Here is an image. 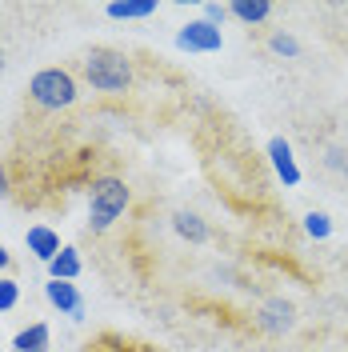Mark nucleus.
Segmentation results:
<instances>
[{
    "label": "nucleus",
    "mask_w": 348,
    "mask_h": 352,
    "mask_svg": "<svg viewBox=\"0 0 348 352\" xmlns=\"http://www.w3.org/2000/svg\"><path fill=\"white\" fill-rule=\"evenodd\" d=\"M80 72H85V80L96 92H129L132 88V60L124 52H116V48H92V52H85Z\"/></svg>",
    "instance_id": "1"
},
{
    "label": "nucleus",
    "mask_w": 348,
    "mask_h": 352,
    "mask_svg": "<svg viewBox=\"0 0 348 352\" xmlns=\"http://www.w3.org/2000/svg\"><path fill=\"white\" fill-rule=\"evenodd\" d=\"M129 200H132V192L120 176L92 180V188H88V224H92V232H109L112 224L124 217Z\"/></svg>",
    "instance_id": "2"
},
{
    "label": "nucleus",
    "mask_w": 348,
    "mask_h": 352,
    "mask_svg": "<svg viewBox=\"0 0 348 352\" xmlns=\"http://www.w3.org/2000/svg\"><path fill=\"white\" fill-rule=\"evenodd\" d=\"M76 76L68 68H41L32 80H28V100L41 112H61L76 104Z\"/></svg>",
    "instance_id": "3"
},
{
    "label": "nucleus",
    "mask_w": 348,
    "mask_h": 352,
    "mask_svg": "<svg viewBox=\"0 0 348 352\" xmlns=\"http://www.w3.org/2000/svg\"><path fill=\"white\" fill-rule=\"evenodd\" d=\"M220 44H224L220 28L208 24L204 16L180 24V32H176V48H180V52H220Z\"/></svg>",
    "instance_id": "4"
},
{
    "label": "nucleus",
    "mask_w": 348,
    "mask_h": 352,
    "mask_svg": "<svg viewBox=\"0 0 348 352\" xmlns=\"http://www.w3.org/2000/svg\"><path fill=\"white\" fill-rule=\"evenodd\" d=\"M292 324H296V308L288 305L284 296L264 300L261 312H257V329L268 332V336H284V332H292Z\"/></svg>",
    "instance_id": "5"
},
{
    "label": "nucleus",
    "mask_w": 348,
    "mask_h": 352,
    "mask_svg": "<svg viewBox=\"0 0 348 352\" xmlns=\"http://www.w3.org/2000/svg\"><path fill=\"white\" fill-rule=\"evenodd\" d=\"M268 160H272V173H276V180H281L284 188H296V184L305 180L296 156H292V144H288L284 136H272V140H268Z\"/></svg>",
    "instance_id": "6"
},
{
    "label": "nucleus",
    "mask_w": 348,
    "mask_h": 352,
    "mask_svg": "<svg viewBox=\"0 0 348 352\" xmlns=\"http://www.w3.org/2000/svg\"><path fill=\"white\" fill-rule=\"evenodd\" d=\"M44 300L56 312L72 316V320H85V296H80V288L72 285V280H48L44 285Z\"/></svg>",
    "instance_id": "7"
},
{
    "label": "nucleus",
    "mask_w": 348,
    "mask_h": 352,
    "mask_svg": "<svg viewBox=\"0 0 348 352\" xmlns=\"http://www.w3.org/2000/svg\"><path fill=\"white\" fill-rule=\"evenodd\" d=\"M24 244H28V252H32L36 261H44V264H52L56 252H61V236H56L48 224H32L28 236H24Z\"/></svg>",
    "instance_id": "8"
},
{
    "label": "nucleus",
    "mask_w": 348,
    "mask_h": 352,
    "mask_svg": "<svg viewBox=\"0 0 348 352\" xmlns=\"http://www.w3.org/2000/svg\"><path fill=\"white\" fill-rule=\"evenodd\" d=\"M153 12H156V0H112V4H105L109 21H144Z\"/></svg>",
    "instance_id": "9"
},
{
    "label": "nucleus",
    "mask_w": 348,
    "mask_h": 352,
    "mask_svg": "<svg viewBox=\"0 0 348 352\" xmlns=\"http://www.w3.org/2000/svg\"><path fill=\"white\" fill-rule=\"evenodd\" d=\"M173 228H176V236H180V241H188V244H204V241H208V224L196 217V212H188V208L173 212Z\"/></svg>",
    "instance_id": "10"
},
{
    "label": "nucleus",
    "mask_w": 348,
    "mask_h": 352,
    "mask_svg": "<svg viewBox=\"0 0 348 352\" xmlns=\"http://www.w3.org/2000/svg\"><path fill=\"white\" fill-rule=\"evenodd\" d=\"M80 268H85V264H80V252H76L72 244H65V248L56 252V261L48 264V280H76Z\"/></svg>",
    "instance_id": "11"
},
{
    "label": "nucleus",
    "mask_w": 348,
    "mask_h": 352,
    "mask_svg": "<svg viewBox=\"0 0 348 352\" xmlns=\"http://www.w3.org/2000/svg\"><path fill=\"white\" fill-rule=\"evenodd\" d=\"M228 16H237V21H244L252 28V24H264L272 16V4L268 0H232L228 4Z\"/></svg>",
    "instance_id": "12"
},
{
    "label": "nucleus",
    "mask_w": 348,
    "mask_h": 352,
    "mask_svg": "<svg viewBox=\"0 0 348 352\" xmlns=\"http://www.w3.org/2000/svg\"><path fill=\"white\" fill-rule=\"evenodd\" d=\"M48 340H52L48 324H28V329L17 332L12 349H17V352H48Z\"/></svg>",
    "instance_id": "13"
},
{
    "label": "nucleus",
    "mask_w": 348,
    "mask_h": 352,
    "mask_svg": "<svg viewBox=\"0 0 348 352\" xmlns=\"http://www.w3.org/2000/svg\"><path fill=\"white\" fill-rule=\"evenodd\" d=\"M268 48H272L276 56H284V60H296V56H301V41H296L292 32H272V36H268Z\"/></svg>",
    "instance_id": "14"
},
{
    "label": "nucleus",
    "mask_w": 348,
    "mask_h": 352,
    "mask_svg": "<svg viewBox=\"0 0 348 352\" xmlns=\"http://www.w3.org/2000/svg\"><path fill=\"white\" fill-rule=\"evenodd\" d=\"M305 232L312 236V241H328V236H332V217H328V212H308Z\"/></svg>",
    "instance_id": "15"
},
{
    "label": "nucleus",
    "mask_w": 348,
    "mask_h": 352,
    "mask_svg": "<svg viewBox=\"0 0 348 352\" xmlns=\"http://www.w3.org/2000/svg\"><path fill=\"white\" fill-rule=\"evenodd\" d=\"M17 300H21V285H17V280H8V276H0V312L17 308Z\"/></svg>",
    "instance_id": "16"
},
{
    "label": "nucleus",
    "mask_w": 348,
    "mask_h": 352,
    "mask_svg": "<svg viewBox=\"0 0 348 352\" xmlns=\"http://www.w3.org/2000/svg\"><path fill=\"white\" fill-rule=\"evenodd\" d=\"M224 16H228V4H217V0H208V4H204V21L208 24H224Z\"/></svg>",
    "instance_id": "17"
},
{
    "label": "nucleus",
    "mask_w": 348,
    "mask_h": 352,
    "mask_svg": "<svg viewBox=\"0 0 348 352\" xmlns=\"http://www.w3.org/2000/svg\"><path fill=\"white\" fill-rule=\"evenodd\" d=\"M325 164L332 168V173H340V176H348V156L340 153V148H328V156H325Z\"/></svg>",
    "instance_id": "18"
},
{
    "label": "nucleus",
    "mask_w": 348,
    "mask_h": 352,
    "mask_svg": "<svg viewBox=\"0 0 348 352\" xmlns=\"http://www.w3.org/2000/svg\"><path fill=\"white\" fill-rule=\"evenodd\" d=\"M8 197V173H4V164H0V200Z\"/></svg>",
    "instance_id": "19"
},
{
    "label": "nucleus",
    "mask_w": 348,
    "mask_h": 352,
    "mask_svg": "<svg viewBox=\"0 0 348 352\" xmlns=\"http://www.w3.org/2000/svg\"><path fill=\"white\" fill-rule=\"evenodd\" d=\"M8 264H12V256H8V248H4V244H0V272H4V268H8Z\"/></svg>",
    "instance_id": "20"
},
{
    "label": "nucleus",
    "mask_w": 348,
    "mask_h": 352,
    "mask_svg": "<svg viewBox=\"0 0 348 352\" xmlns=\"http://www.w3.org/2000/svg\"><path fill=\"white\" fill-rule=\"evenodd\" d=\"M0 72H4V52H0Z\"/></svg>",
    "instance_id": "21"
}]
</instances>
